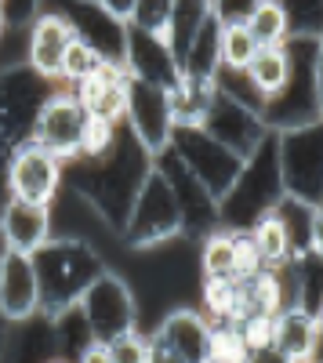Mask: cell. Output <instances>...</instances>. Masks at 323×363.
Masks as SVG:
<instances>
[{"instance_id": "obj_1", "label": "cell", "mask_w": 323, "mask_h": 363, "mask_svg": "<svg viewBox=\"0 0 323 363\" xmlns=\"http://www.w3.org/2000/svg\"><path fill=\"white\" fill-rule=\"evenodd\" d=\"M40 272V313L47 320H62L76 309L80 294L106 269L102 255L84 236H51L44 251L33 255Z\"/></svg>"}, {"instance_id": "obj_2", "label": "cell", "mask_w": 323, "mask_h": 363, "mask_svg": "<svg viewBox=\"0 0 323 363\" xmlns=\"http://www.w3.org/2000/svg\"><path fill=\"white\" fill-rule=\"evenodd\" d=\"M186 229V200L182 189L157 160L145 167L138 189L128 203V222L124 236L128 244L145 251V247H160L167 240H174Z\"/></svg>"}, {"instance_id": "obj_3", "label": "cell", "mask_w": 323, "mask_h": 363, "mask_svg": "<svg viewBox=\"0 0 323 363\" xmlns=\"http://www.w3.org/2000/svg\"><path fill=\"white\" fill-rule=\"evenodd\" d=\"M273 149L283 196L323 207V116L273 128Z\"/></svg>"}, {"instance_id": "obj_4", "label": "cell", "mask_w": 323, "mask_h": 363, "mask_svg": "<svg viewBox=\"0 0 323 363\" xmlns=\"http://www.w3.org/2000/svg\"><path fill=\"white\" fill-rule=\"evenodd\" d=\"M76 309L84 316L87 338L91 342H113L138 327V301L131 284L113 269H102L98 277L87 284V291L80 294Z\"/></svg>"}, {"instance_id": "obj_5", "label": "cell", "mask_w": 323, "mask_h": 363, "mask_svg": "<svg viewBox=\"0 0 323 363\" xmlns=\"http://www.w3.org/2000/svg\"><path fill=\"white\" fill-rule=\"evenodd\" d=\"M167 153H174V160L186 167V174L200 182L215 203H222V196L232 189V182H237L244 167V157H237L232 149L215 142L203 128H174Z\"/></svg>"}, {"instance_id": "obj_6", "label": "cell", "mask_w": 323, "mask_h": 363, "mask_svg": "<svg viewBox=\"0 0 323 363\" xmlns=\"http://www.w3.org/2000/svg\"><path fill=\"white\" fill-rule=\"evenodd\" d=\"M124 128L138 142L145 157H164L174 138V120H171V99L167 87L149 84L142 77L128 80V106H124Z\"/></svg>"}, {"instance_id": "obj_7", "label": "cell", "mask_w": 323, "mask_h": 363, "mask_svg": "<svg viewBox=\"0 0 323 363\" xmlns=\"http://www.w3.org/2000/svg\"><path fill=\"white\" fill-rule=\"evenodd\" d=\"M84 128H87V109L80 106L76 91H51L44 99V106L33 116V138L37 145H44L47 153H55L58 160L76 164L80 160V142H84Z\"/></svg>"}, {"instance_id": "obj_8", "label": "cell", "mask_w": 323, "mask_h": 363, "mask_svg": "<svg viewBox=\"0 0 323 363\" xmlns=\"http://www.w3.org/2000/svg\"><path fill=\"white\" fill-rule=\"evenodd\" d=\"M51 95V80L33 73L26 58L0 69V135L8 142H22L33 131V116Z\"/></svg>"}, {"instance_id": "obj_9", "label": "cell", "mask_w": 323, "mask_h": 363, "mask_svg": "<svg viewBox=\"0 0 323 363\" xmlns=\"http://www.w3.org/2000/svg\"><path fill=\"white\" fill-rule=\"evenodd\" d=\"M62 178H66V160L47 153L33 138L15 142L11 160H8V193L11 196L33 200V203H55V196L62 193Z\"/></svg>"}, {"instance_id": "obj_10", "label": "cell", "mask_w": 323, "mask_h": 363, "mask_svg": "<svg viewBox=\"0 0 323 363\" xmlns=\"http://www.w3.org/2000/svg\"><path fill=\"white\" fill-rule=\"evenodd\" d=\"M40 316V272L37 258L0 247V320L22 327Z\"/></svg>"}, {"instance_id": "obj_11", "label": "cell", "mask_w": 323, "mask_h": 363, "mask_svg": "<svg viewBox=\"0 0 323 363\" xmlns=\"http://www.w3.org/2000/svg\"><path fill=\"white\" fill-rule=\"evenodd\" d=\"M73 37H76L73 22L58 8H44L26 26V66L33 73H40L44 80L58 84V77H62V58H66V48L73 44Z\"/></svg>"}, {"instance_id": "obj_12", "label": "cell", "mask_w": 323, "mask_h": 363, "mask_svg": "<svg viewBox=\"0 0 323 363\" xmlns=\"http://www.w3.org/2000/svg\"><path fill=\"white\" fill-rule=\"evenodd\" d=\"M51 236H55L51 203L8 196V203L0 207V247L4 251L37 255V251H44V244Z\"/></svg>"}, {"instance_id": "obj_13", "label": "cell", "mask_w": 323, "mask_h": 363, "mask_svg": "<svg viewBox=\"0 0 323 363\" xmlns=\"http://www.w3.org/2000/svg\"><path fill=\"white\" fill-rule=\"evenodd\" d=\"M211 330L215 323L203 316L200 309L178 306L160 316L157 330H153V342L167 345L174 356H182L186 363H208L211 359Z\"/></svg>"}, {"instance_id": "obj_14", "label": "cell", "mask_w": 323, "mask_h": 363, "mask_svg": "<svg viewBox=\"0 0 323 363\" xmlns=\"http://www.w3.org/2000/svg\"><path fill=\"white\" fill-rule=\"evenodd\" d=\"M76 29V37L91 44L106 62H124V44H128V22L113 18L95 0H66V8H58Z\"/></svg>"}, {"instance_id": "obj_15", "label": "cell", "mask_w": 323, "mask_h": 363, "mask_svg": "<svg viewBox=\"0 0 323 363\" xmlns=\"http://www.w3.org/2000/svg\"><path fill=\"white\" fill-rule=\"evenodd\" d=\"M124 66H128L131 77L160 84L167 91L182 77V66H178V58H174L167 37L142 33V29H131V26H128V44H124Z\"/></svg>"}, {"instance_id": "obj_16", "label": "cell", "mask_w": 323, "mask_h": 363, "mask_svg": "<svg viewBox=\"0 0 323 363\" xmlns=\"http://www.w3.org/2000/svg\"><path fill=\"white\" fill-rule=\"evenodd\" d=\"M128 66L124 62H102L87 80L76 84V99L87 109V116H106L124 124V106H128Z\"/></svg>"}, {"instance_id": "obj_17", "label": "cell", "mask_w": 323, "mask_h": 363, "mask_svg": "<svg viewBox=\"0 0 323 363\" xmlns=\"http://www.w3.org/2000/svg\"><path fill=\"white\" fill-rule=\"evenodd\" d=\"M269 342L290 356L295 363H309V359H319V320L309 306H287L273 316V327H269Z\"/></svg>"}, {"instance_id": "obj_18", "label": "cell", "mask_w": 323, "mask_h": 363, "mask_svg": "<svg viewBox=\"0 0 323 363\" xmlns=\"http://www.w3.org/2000/svg\"><path fill=\"white\" fill-rule=\"evenodd\" d=\"M290 77H295V55H290V40L287 44H276V48H258V55L247 62L244 69V80L247 87L254 91V99L261 102V116H266V106L276 102Z\"/></svg>"}, {"instance_id": "obj_19", "label": "cell", "mask_w": 323, "mask_h": 363, "mask_svg": "<svg viewBox=\"0 0 323 363\" xmlns=\"http://www.w3.org/2000/svg\"><path fill=\"white\" fill-rule=\"evenodd\" d=\"M254 247L261 255V265L266 269H280L287 265L290 258H298V244H295V225H290L283 203L276 200V207L261 211V215L247 225Z\"/></svg>"}, {"instance_id": "obj_20", "label": "cell", "mask_w": 323, "mask_h": 363, "mask_svg": "<svg viewBox=\"0 0 323 363\" xmlns=\"http://www.w3.org/2000/svg\"><path fill=\"white\" fill-rule=\"evenodd\" d=\"M215 95H218V77H193V73H182L178 84L167 91L174 128H203V120H208V109H211Z\"/></svg>"}, {"instance_id": "obj_21", "label": "cell", "mask_w": 323, "mask_h": 363, "mask_svg": "<svg viewBox=\"0 0 323 363\" xmlns=\"http://www.w3.org/2000/svg\"><path fill=\"white\" fill-rule=\"evenodd\" d=\"M211 22H215L211 0H174V4H171L167 44H171L174 58H178V66H182V58L189 55V48L196 44V37H200Z\"/></svg>"}, {"instance_id": "obj_22", "label": "cell", "mask_w": 323, "mask_h": 363, "mask_svg": "<svg viewBox=\"0 0 323 363\" xmlns=\"http://www.w3.org/2000/svg\"><path fill=\"white\" fill-rule=\"evenodd\" d=\"M200 272L203 277H237V229L215 225L211 233H203Z\"/></svg>"}, {"instance_id": "obj_23", "label": "cell", "mask_w": 323, "mask_h": 363, "mask_svg": "<svg viewBox=\"0 0 323 363\" xmlns=\"http://www.w3.org/2000/svg\"><path fill=\"white\" fill-rule=\"evenodd\" d=\"M254 55H258V40L247 29V22L218 26V62H222V73H244Z\"/></svg>"}, {"instance_id": "obj_24", "label": "cell", "mask_w": 323, "mask_h": 363, "mask_svg": "<svg viewBox=\"0 0 323 363\" xmlns=\"http://www.w3.org/2000/svg\"><path fill=\"white\" fill-rule=\"evenodd\" d=\"M247 29L254 33L258 48H276L290 40V15L280 0H261L254 15L247 18Z\"/></svg>"}, {"instance_id": "obj_25", "label": "cell", "mask_w": 323, "mask_h": 363, "mask_svg": "<svg viewBox=\"0 0 323 363\" xmlns=\"http://www.w3.org/2000/svg\"><path fill=\"white\" fill-rule=\"evenodd\" d=\"M200 313L211 323H225L237 313V277H203L200 284Z\"/></svg>"}, {"instance_id": "obj_26", "label": "cell", "mask_w": 323, "mask_h": 363, "mask_svg": "<svg viewBox=\"0 0 323 363\" xmlns=\"http://www.w3.org/2000/svg\"><path fill=\"white\" fill-rule=\"evenodd\" d=\"M120 128L116 120L106 116H87L84 142H80V160H106L116 145H120Z\"/></svg>"}, {"instance_id": "obj_27", "label": "cell", "mask_w": 323, "mask_h": 363, "mask_svg": "<svg viewBox=\"0 0 323 363\" xmlns=\"http://www.w3.org/2000/svg\"><path fill=\"white\" fill-rule=\"evenodd\" d=\"M102 62H106V58H102L91 44L80 40V37H73V44L66 48V58H62V77H58V80H66V84H73V87H76L80 80L91 77Z\"/></svg>"}, {"instance_id": "obj_28", "label": "cell", "mask_w": 323, "mask_h": 363, "mask_svg": "<svg viewBox=\"0 0 323 363\" xmlns=\"http://www.w3.org/2000/svg\"><path fill=\"white\" fill-rule=\"evenodd\" d=\"M247 349L251 345L244 338V330L232 320L215 323V330H211V359H218V363H244Z\"/></svg>"}, {"instance_id": "obj_29", "label": "cell", "mask_w": 323, "mask_h": 363, "mask_svg": "<svg viewBox=\"0 0 323 363\" xmlns=\"http://www.w3.org/2000/svg\"><path fill=\"white\" fill-rule=\"evenodd\" d=\"M290 15V37L323 33V0H280Z\"/></svg>"}, {"instance_id": "obj_30", "label": "cell", "mask_w": 323, "mask_h": 363, "mask_svg": "<svg viewBox=\"0 0 323 363\" xmlns=\"http://www.w3.org/2000/svg\"><path fill=\"white\" fill-rule=\"evenodd\" d=\"M171 4H174V0H135V11H131L128 26H131V29H142V33L167 37Z\"/></svg>"}, {"instance_id": "obj_31", "label": "cell", "mask_w": 323, "mask_h": 363, "mask_svg": "<svg viewBox=\"0 0 323 363\" xmlns=\"http://www.w3.org/2000/svg\"><path fill=\"white\" fill-rule=\"evenodd\" d=\"M109 345V356L113 363H149V338L142 335V330H128V335L106 342Z\"/></svg>"}, {"instance_id": "obj_32", "label": "cell", "mask_w": 323, "mask_h": 363, "mask_svg": "<svg viewBox=\"0 0 323 363\" xmlns=\"http://www.w3.org/2000/svg\"><path fill=\"white\" fill-rule=\"evenodd\" d=\"M258 4L261 0H211V15L218 26H237V22H247Z\"/></svg>"}, {"instance_id": "obj_33", "label": "cell", "mask_w": 323, "mask_h": 363, "mask_svg": "<svg viewBox=\"0 0 323 363\" xmlns=\"http://www.w3.org/2000/svg\"><path fill=\"white\" fill-rule=\"evenodd\" d=\"M266 265H261V255L254 247V240L247 229H237V280L244 277H254V272H261Z\"/></svg>"}, {"instance_id": "obj_34", "label": "cell", "mask_w": 323, "mask_h": 363, "mask_svg": "<svg viewBox=\"0 0 323 363\" xmlns=\"http://www.w3.org/2000/svg\"><path fill=\"white\" fill-rule=\"evenodd\" d=\"M4 8V26L11 29H26L40 11H44V0H0Z\"/></svg>"}, {"instance_id": "obj_35", "label": "cell", "mask_w": 323, "mask_h": 363, "mask_svg": "<svg viewBox=\"0 0 323 363\" xmlns=\"http://www.w3.org/2000/svg\"><path fill=\"white\" fill-rule=\"evenodd\" d=\"M312 99H316V116H323V33L316 37V55H312Z\"/></svg>"}, {"instance_id": "obj_36", "label": "cell", "mask_w": 323, "mask_h": 363, "mask_svg": "<svg viewBox=\"0 0 323 363\" xmlns=\"http://www.w3.org/2000/svg\"><path fill=\"white\" fill-rule=\"evenodd\" d=\"M244 363H295V359L283 356L273 342H261V345H251V349H247Z\"/></svg>"}, {"instance_id": "obj_37", "label": "cell", "mask_w": 323, "mask_h": 363, "mask_svg": "<svg viewBox=\"0 0 323 363\" xmlns=\"http://www.w3.org/2000/svg\"><path fill=\"white\" fill-rule=\"evenodd\" d=\"M309 255H316V262L323 265V207H312L309 215Z\"/></svg>"}, {"instance_id": "obj_38", "label": "cell", "mask_w": 323, "mask_h": 363, "mask_svg": "<svg viewBox=\"0 0 323 363\" xmlns=\"http://www.w3.org/2000/svg\"><path fill=\"white\" fill-rule=\"evenodd\" d=\"M11 149H15V142H8L4 135H0V207L8 203V160H11Z\"/></svg>"}, {"instance_id": "obj_39", "label": "cell", "mask_w": 323, "mask_h": 363, "mask_svg": "<svg viewBox=\"0 0 323 363\" xmlns=\"http://www.w3.org/2000/svg\"><path fill=\"white\" fill-rule=\"evenodd\" d=\"M76 363H113L109 345H106V342H87V345L76 352Z\"/></svg>"}, {"instance_id": "obj_40", "label": "cell", "mask_w": 323, "mask_h": 363, "mask_svg": "<svg viewBox=\"0 0 323 363\" xmlns=\"http://www.w3.org/2000/svg\"><path fill=\"white\" fill-rule=\"evenodd\" d=\"M98 8H106L113 18H120V22H128L131 18V11H135V0H95Z\"/></svg>"}, {"instance_id": "obj_41", "label": "cell", "mask_w": 323, "mask_h": 363, "mask_svg": "<svg viewBox=\"0 0 323 363\" xmlns=\"http://www.w3.org/2000/svg\"><path fill=\"white\" fill-rule=\"evenodd\" d=\"M149 363H186V359H182V356H174L167 345H160V342L149 338Z\"/></svg>"}, {"instance_id": "obj_42", "label": "cell", "mask_w": 323, "mask_h": 363, "mask_svg": "<svg viewBox=\"0 0 323 363\" xmlns=\"http://www.w3.org/2000/svg\"><path fill=\"white\" fill-rule=\"evenodd\" d=\"M312 313H316V320H319V335H323V298H319V306H316Z\"/></svg>"}, {"instance_id": "obj_43", "label": "cell", "mask_w": 323, "mask_h": 363, "mask_svg": "<svg viewBox=\"0 0 323 363\" xmlns=\"http://www.w3.org/2000/svg\"><path fill=\"white\" fill-rule=\"evenodd\" d=\"M4 29H8V26H4V8H0V37H4Z\"/></svg>"}, {"instance_id": "obj_44", "label": "cell", "mask_w": 323, "mask_h": 363, "mask_svg": "<svg viewBox=\"0 0 323 363\" xmlns=\"http://www.w3.org/2000/svg\"><path fill=\"white\" fill-rule=\"evenodd\" d=\"M51 363H62V359H51Z\"/></svg>"}, {"instance_id": "obj_45", "label": "cell", "mask_w": 323, "mask_h": 363, "mask_svg": "<svg viewBox=\"0 0 323 363\" xmlns=\"http://www.w3.org/2000/svg\"><path fill=\"white\" fill-rule=\"evenodd\" d=\"M208 363H218V359H208Z\"/></svg>"}, {"instance_id": "obj_46", "label": "cell", "mask_w": 323, "mask_h": 363, "mask_svg": "<svg viewBox=\"0 0 323 363\" xmlns=\"http://www.w3.org/2000/svg\"><path fill=\"white\" fill-rule=\"evenodd\" d=\"M309 363H319V359H309Z\"/></svg>"}]
</instances>
